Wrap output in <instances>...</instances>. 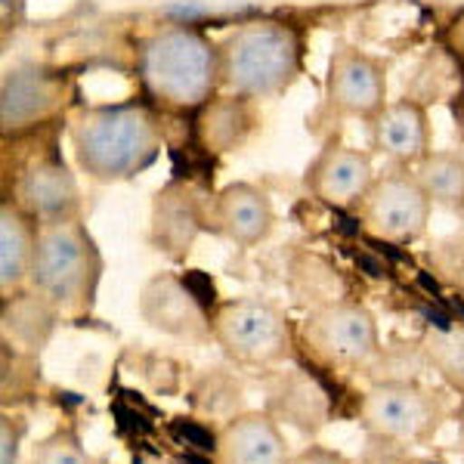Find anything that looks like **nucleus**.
Wrapping results in <instances>:
<instances>
[{"label": "nucleus", "instance_id": "6ab92c4d", "mask_svg": "<svg viewBox=\"0 0 464 464\" xmlns=\"http://www.w3.org/2000/svg\"><path fill=\"white\" fill-rule=\"evenodd\" d=\"M37 223L6 196L0 201V295L13 297L32 282Z\"/></svg>", "mask_w": 464, "mask_h": 464}, {"label": "nucleus", "instance_id": "cd10ccee", "mask_svg": "<svg viewBox=\"0 0 464 464\" xmlns=\"http://www.w3.org/2000/svg\"><path fill=\"white\" fill-rule=\"evenodd\" d=\"M446 44H449V50L452 53H459L464 59V10L455 13V19L449 22V28H446Z\"/></svg>", "mask_w": 464, "mask_h": 464}, {"label": "nucleus", "instance_id": "ddd939ff", "mask_svg": "<svg viewBox=\"0 0 464 464\" xmlns=\"http://www.w3.org/2000/svg\"><path fill=\"white\" fill-rule=\"evenodd\" d=\"M369 140L372 149L396 168H415L424 155L433 152L430 115L424 102L411 96L387 102L369 121Z\"/></svg>", "mask_w": 464, "mask_h": 464}, {"label": "nucleus", "instance_id": "2eb2a0df", "mask_svg": "<svg viewBox=\"0 0 464 464\" xmlns=\"http://www.w3.org/2000/svg\"><path fill=\"white\" fill-rule=\"evenodd\" d=\"M16 205L32 217L34 223L59 220V217L81 214V186L78 177L63 159L32 161L13 183Z\"/></svg>", "mask_w": 464, "mask_h": 464}, {"label": "nucleus", "instance_id": "0eeeda50", "mask_svg": "<svg viewBox=\"0 0 464 464\" xmlns=\"http://www.w3.org/2000/svg\"><path fill=\"white\" fill-rule=\"evenodd\" d=\"M433 201L411 168H393L375 177L356 205L359 223L387 245H409L428 232Z\"/></svg>", "mask_w": 464, "mask_h": 464}, {"label": "nucleus", "instance_id": "39448f33", "mask_svg": "<svg viewBox=\"0 0 464 464\" xmlns=\"http://www.w3.org/2000/svg\"><path fill=\"white\" fill-rule=\"evenodd\" d=\"M211 338L229 359L245 365H273L291 356V325L285 313L257 297L217 304L211 313Z\"/></svg>", "mask_w": 464, "mask_h": 464}, {"label": "nucleus", "instance_id": "7c9ffc66", "mask_svg": "<svg viewBox=\"0 0 464 464\" xmlns=\"http://www.w3.org/2000/svg\"><path fill=\"white\" fill-rule=\"evenodd\" d=\"M59 402H69V406H84V396H78V393H69V391H63V393H59Z\"/></svg>", "mask_w": 464, "mask_h": 464}, {"label": "nucleus", "instance_id": "4468645a", "mask_svg": "<svg viewBox=\"0 0 464 464\" xmlns=\"http://www.w3.org/2000/svg\"><path fill=\"white\" fill-rule=\"evenodd\" d=\"M140 316L177 338H211V313L192 295L183 276H152L140 291Z\"/></svg>", "mask_w": 464, "mask_h": 464}, {"label": "nucleus", "instance_id": "412c9836", "mask_svg": "<svg viewBox=\"0 0 464 464\" xmlns=\"http://www.w3.org/2000/svg\"><path fill=\"white\" fill-rule=\"evenodd\" d=\"M282 411L291 424H301V428H319L322 418H325V406H322L319 393L313 387H304L297 381L288 384V396L282 400Z\"/></svg>", "mask_w": 464, "mask_h": 464}, {"label": "nucleus", "instance_id": "c756f323", "mask_svg": "<svg viewBox=\"0 0 464 464\" xmlns=\"http://www.w3.org/2000/svg\"><path fill=\"white\" fill-rule=\"evenodd\" d=\"M177 464H214L211 459H208V455L205 452H186V455H179V459H177Z\"/></svg>", "mask_w": 464, "mask_h": 464}, {"label": "nucleus", "instance_id": "9d476101", "mask_svg": "<svg viewBox=\"0 0 464 464\" xmlns=\"http://www.w3.org/2000/svg\"><path fill=\"white\" fill-rule=\"evenodd\" d=\"M359 415L375 437L415 443V440L430 437V430H437L440 406L430 393L411 384H381L365 393Z\"/></svg>", "mask_w": 464, "mask_h": 464}, {"label": "nucleus", "instance_id": "c85d7f7f", "mask_svg": "<svg viewBox=\"0 0 464 464\" xmlns=\"http://www.w3.org/2000/svg\"><path fill=\"white\" fill-rule=\"evenodd\" d=\"M115 415L121 418V430H133V433H149L152 430V424L146 421L143 415H137V411H130V409H124V406H115Z\"/></svg>", "mask_w": 464, "mask_h": 464}, {"label": "nucleus", "instance_id": "7ed1b4c3", "mask_svg": "<svg viewBox=\"0 0 464 464\" xmlns=\"http://www.w3.org/2000/svg\"><path fill=\"white\" fill-rule=\"evenodd\" d=\"M304 72V37L295 25L254 16L220 41V90L245 100L285 96Z\"/></svg>", "mask_w": 464, "mask_h": 464}, {"label": "nucleus", "instance_id": "f257e3e1", "mask_svg": "<svg viewBox=\"0 0 464 464\" xmlns=\"http://www.w3.org/2000/svg\"><path fill=\"white\" fill-rule=\"evenodd\" d=\"M69 149L78 170L93 183H127L159 161L164 130L152 102H93L65 118Z\"/></svg>", "mask_w": 464, "mask_h": 464}, {"label": "nucleus", "instance_id": "f3484780", "mask_svg": "<svg viewBox=\"0 0 464 464\" xmlns=\"http://www.w3.org/2000/svg\"><path fill=\"white\" fill-rule=\"evenodd\" d=\"M257 102L236 93H217L196 111V137L201 149L214 155L238 152L257 133Z\"/></svg>", "mask_w": 464, "mask_h": 464}, {"label": "nucleus", "instance_id": "a211bd4d", "mask_svg": "<svg viewBox=\"0 0 464 464\" xmlns=\"http://www.w3.org/2000/svg\"><path fill=\"white\" fill-rule=\"evenodd\" d=\"M220 464H288V443L269 415L232 418L220 433Z\"/></svg>", "mask_w": 464, "mask_h": 464}, {"label": "nucleus", "instance_id": "f8f14e48", "mask_svg": "<svg viewBox=\"0 0 464 464\" xmlns=\"http://www.w3.org/2000/svg\"><path fill=\"white\" fill-rule=\"evenodd\" d=\"M211 198L189 179H174L152 198L149 242L170 257H186L196 238L208 229Z\"/></svg>", "mask_w": 464, "mask_h": 464}, {"label": "nucleus", "instance_id": "dca6fc26", "mask_svg": "<svg viewBox=\"0 0 464 464\" xmlns=\"http://www.w3.org/2000/svg\"><path fill=\"white\" fill-rule=\"evenodd\" d=\"M276 227L273 201L260 186L254 183H229L211 198L208 229L229 242L251 248L260 245Z\"/></svg>", "mask_w": 464, "mask_h": 464}, {"label": "nucleus", "instance_id": "6e6552de", "mask_svg": "<svg viewBox=\"0 0 464 464\" xmlns=\"http://www.w3.org/2000/svg\"><path fill=\"white\" fill-rule=\"evenodd\" d=\"M387 106V65L353 44H338L325 65L322 111L328 118L372 121Z\"/></svg>", "mask_w": 464, "mask_h": 464}, {"label": "nucleus", "instance_id": "1a4fd4ad", "mask_svg": "<svg viewBox=\"0 0 464 464\" xmlns=\"http://www.w3.org/2000/svg\"><path fill=\"white\" fill-rule=\"evenodd\" d=\"M375 164L372 155L362 149L325 140V146L316 152V159L304 170V189L313 198L334 211H350L365 198V192L375 183Z\"/></svg>", "mask_w": 464, "mask_h": 464}, {"label": "nucleus", "instance_id": "20e7f679", "mask_svg": "<svg viewBox=\"0 0 464 464\" xmlns=\"http://www.w3.org/2000/svg\"><path fill=\"white\" fill-rule=\"evenodd\" d=\"M102 269L106 260L93 232L87 229L84 214L37 223L28 285L63 319H84L93 310Z\"/></svg>", "mask_w": 464, "mask_h": 464}, {"label": "nucleus", "instance_id": "5701e85b", "mask_svg": "<svg viewBox=\"0 0 464 464\" xmlns=\"http://www.w3.org/2000/svg\"><path fill=\"white\" fill-rule=\"evenodd\" d=\"M168 430L179 446H189L192 452L217 455V449H220V433L205 428L201 421H192V418H177V421L168 424Z\"/></svg>", "mask_w": 464, "mask_h": 464}, {"label": "nucleus", "instance_id": "f03ea898", "mask_svg": "<svg viewBox=\"0 0 464 464\" xmlns=\"http://www.w3.org/2000/svg\"><path fill=\"white\" fill-rule=\"evenodd\" d=\"M137 81L161 111H196L220 93V41L192 22H168L137 44Z\"/></svg>", "mask_w": 464, "mask_h": 464}, {"label": "nucleus", "instance_id": "4be33fe9", "mask_svg": "<svg viewBox=\"0 0 464 464\" xmlns=\"http://www.w3.org/2000/svg\"><path fill=\"white\" fill-rule=\"evenodd\" d=\"M34 464H93L81 449L78 437L69 430H56L50 440H44L34 449Z\"/></svg>", "mask_w": 464, "mask_h": 464}, {"label": "nucleus", "instance_id": "aec40b11", "mask_svg": "<svg viewBox=\"0 0 464 464\" xmlns=\"http://www.w3.org/2000/svg\"><path fill=\"white\" fill-rule=\"evenodd\" d=\"M411 170H415L418 183L424 186L433 205L464 214V155L433 149Z\"/></svg>", "mask_w": 464, "mask_h": 464}, {"label": "nucleus", "instance_id": "bb28decb", "mask_svg": "<svg viewBox=\"0 0 464 464\" xmlns=\"http://www.w3.org/2000/svg\"><path fill=\"white\" fill-rule=\"evenodd\" d=\"M295 464H350V461L343 459V455L328 452V449H322V446H310L306 452L297 455Z\"/></svg>", "mask_w": 464, "mask_h": 464}, {"label": "nucleus", "instance_id": "a878e982", "mask_svg": "<svg viewBox=\"0 0 464 464\" xmlns=\"http://www.w3.org/2000/svg\"><path fill=\"white\" fill-rule=\"evenodd\" d=\"M19 459V433L13 430L10 418L0 424V464H16Z\"/></svg>", "mask_w": 464, "mask_h": 464}, {"label": "nucleus", "instance_id": "423d86ee", "mask_svg": "<svg viewBox=\"0 0 464 464\" xmlns=\"http://www.w3.org/2000/svg\"><path fill=\"white\" fill-rule=\"evenodd\" d=\"M72 100L74 84L69 72L41 63L16 65L0 81V133L25 137L56 118H69Z\"/></svg>", "mask_w": 464, "mask_h": 464}, {"label": "nucleus", "instance_id": "393cba45", "mask_svg": "<svg viewBox=\"0 0 464 464\" xmlns=\"http://www.w3.org/2000/svg\"><path fill=\"white\" fill-rule=\"evenodd\" d=\"M183 279H186V285L192 288V295H196L198 301H201V306H205V310L211 313L214 306H217V291H214V282L208 279L205 273H198V269H192V273H186Z\"/></svg>", "mask_w": 464, "mask_h": 464}, {"label": "nucleus", "instance_id": "9b49d317", "mask_svg": "<svg viewBox=\"0 0 464 464\" xmlns=\"http://www.w3.org/2000/svg\"><path fill=\"white\" fill-rule=\"evenodd\" d=\"M306 338L332 362L359 365L378 353L375 316L362 304L334 301L306 319Z\"/></svg>", "mask_w": 464, "mask_h": 464}, {"label": "nucleus", "instance_id": "b1692460", "mask_svg": "<svg viewBox=\"0 0 464 464\" xmlns=\"http://www.w3.org/2000/svg\"><path fill=\"white\" fill-rule=\"evenodd\" d=\"M430 356L455 387H464V334L452 338V334L446 332L443 341L430 343Z\"/></svg>", "mask_w": 464, "mask_h": 464}]
</instances>
